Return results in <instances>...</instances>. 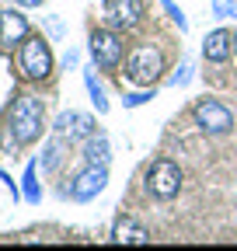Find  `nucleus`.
<instances>
[{"label":"nucleus","instance_id":"obj_1","mask_svg":"<svg viewBox=\"0 0 237 251\" xmlns=\"http://www.w3.org/2000/svg\"><path fill=\"white\" fill-rule=\"evenodd\" d=\"M11 136L14 143H35L42 136V101L32 94H18V101L11 105Z\"/></svg>","mask_w":237,"mask_h":251},{"label":"nucleus","instance_id":"obj_2","mask_svg":"<svg viewBox=\"0 0 237 251\" xmlns=\"http://www.w3.org/2000/svg\"><path fill=\"white\" fill-rule=\"evenodd\" d=\"M161 70H164V59H161V52L154 46H136L129 52V59H126V74L136 84H154L161 77Z\"/></svg>","mask_w":237,"mask_h":251},{"label":"nucleus","instance_id":"obj_3","mask_svg":"<svg viewBox=\"0 0 237 251\" xmlns=\"http://www.w3.org/2000/svg\"><path fill=\"white\" fill-rule=\"evenodd\" d=\"M18 63H21V74L28 80H46L49 70H52V52H49V46L42 39H24Z\"/></svg>","mask_w":237,"mask_h":251},{"label":"nucleus","instance_id":"obj_4","mask_svg":"<svg viewBox=\"0 0 237 251\" xmlns=\"http://www.w3.org/2000/svg\"><path fill=\"white\" fill-rule=\"evenodd\" d=\"M146 188H150V196H157V199H174L178 188H182V168L174 161H167V157L154 161V168L146 171Z\"/></svg>","mask_w":237,"mask_h":251},{"label":"nucleus","instance_id":"obj_5","mask_svg":"<svg viewBox=\"0 0 237 251\" xmlns=\"http://www.w3.org/2000/svg\"><path fill=\"white\" fill-rule=\"evenodd\" d=\"M87 49H91V59L101 70H115L118 59H122V42H118V35L108 31V28H95L91 39H87Z\"/></svg>","mask_w":237,"mask_h":251},{"label":"nucleus","instance_id":"obj_6","mask_svg":"<svg viewBox=\"0 0 237 251\" xmlns=\"http://www.w3.org/2000/svg\"><path fill=\"white\" fill-rule=\"evenodd\" d=\"M195 122H199V129H202V133L223 136V133H230L234 115H230V108L220 105V101H199V105H195Z\"/></svg>","mask_w":237,"mask_h":251},{"label":"nucleus","instance_id":"obj_7","mask_svg":"<svg viewBox=\"0 0 237 251\" xmlns=\"http://www.w3.org/2000/svg\"><path fill=\"white\" fill-rule=\"evenodd\" d=\"M105 185H108V168H105V164H87V171L73 181L70 196H73L77 202H87V199H95Z\"/></svg>","mask_w":237,"mask_h":251},{"label":"nucleus","instance_id":"obj_8","mask_svg":"<svg viewBox=\"0 0 237 251\" xmlns=\"http://www.w3.org/2000/svg\"><path fill=\"white\" fill-rule=\"evenodd\" d=\"M105 14L112 28H133L143 18V0H105Z\"/></svg>","mask_w":237,"mask_h":251},{"label":"nucleus","instance_id":"obj_9","mask_svg":"<svg viewBox=\"0 0 237 251\" xmlns=\"http://www.w3.org/2000/svg\"><path fill=\"white\" fill-rule=\"evenodd\" d=\"M56 133L63 140H73V136H95V119L84 115V112H63L56 119Z\"/></svg>","mask_w":237,"mask_h":251},{"label":"nucleus","instance_id":"obj_10","mask_svg":"<svg viewBox=\"0 0 237 251\" xmlns=\"http://www.w3.org/2000/svg\"><path fill=\"white\" fill-rule=\"evenodd\" d=\"M24 39H28V21H24V14H18V11H0V42L11 49V46H21Z\"/></svg>","mask_w":237,"mask_h":251},{"label":"nucleus","instance_id":"obj_11","mask_svg":"<svg viewBox=\"0 0 237 251\" xmlns=\"http://www.w3.org/2000/svg\"><path fill=\"white\" fill-rule=\"evenodd\" d=\"M230 31H223V28H216V31H210V35H206V42H202V56L210 59V63H223L227 56H230Z\"/></svg>","mask_w":237,"mask_h":251},{"label":"nucleus","instance_id":"obj_12","mask_svg":"<svg viewBox=\"0 0 237 251\" xmlns=\"http://www.w3.org/2000/svg\"><path fill=\"white\" fill-rule=\"evenodd\" d=\"M112 237H115L118 244H146V241H150V230H146V227H140L136 220L122 216V220H118V224H115Z\"/></svg>","mask_w":237,"mask_h":251},{"label":"nucleus","instance_id":"obj_13","mask_svg":"<svg viewBox=\"0 0 237 251\" xmlns=\"http://www.w3.org/2000/svg\"><path fill=\"white\" fill-rule=\"evenodd\" d=\"M108 140L101 136V133H95V136H87V147H84V161L87 164H108Z\"/></svg>","mask_w":237,"mask_h":251},{"label":"nucleus","instance_id":"obj_14","mask_svg":"<svg viewBox=\"0 0 237 251\" xmlns=\"http://www.w3.org/2000/svg\"><path fill=\"white\" fill-rule=\"evenodd\" d=\"M84 84H87V94H91L95 108L105 115V112H108V98H105V87H101V80L95 77V70H84Z\"/></svg>","mask_w":237,"mask_h":251},{"label":"nucleus","instance_id":"obj_15","mask_svg":"<svg viewBox=\"0 0 237 251\" xmlns=\"http://www.w3.org/2000/svg\"><path fill=\"white\" fill-rule=\"evenodd\" d=\"M21 181H24V199H28V202H39V199H42V188H39V181H35V164L24 168V178H21Z\"/></svg>","mask_w":237,"mask_h":251},{"label":"nucleus","instance_id":"obj_16","mask_svg":"<svg viewBox=\"0 0 237 251\" xmlns=\"http://www.w3.org/2000/svg\"><path fill=\"white\" fill-rule=\"evenodd\" d=\"M59 157H63V136L56 133V136L49 140V147H46V157H42V164H46V168L52 171V168L59 164Z\"/></svg>","mask_w":237,"mask_h":251},{"label":"nucleus","instance_id":"obj_17","mask_svg":"<svg viewBox=\"0 0 237 251\" xmlns=\"http://www.w3.org/2000/svg\"><path fill=\"white\" fill-rule=\"evenodd\" d=\"M216 18H237V0H213Z\"/></svg>","mask_w":237,"mask_h":251},{"label":"nucleus","instance_id":"obj_18","mask_svg":"<svg viewBox=\"0 0 237 251\" xmlns=\"http://www.w3.org/2000/svg\"><path fill=\"white\" fill-rule=\"evenodd\" d=\"M161 7H164V11L171 14V21H174L178 28H182V31L189 28V21H185V14H182V11H178V4H174V0H161Z\"/></svg>","mask_w":237,"mask_h":251},{"label":"nucleus","instance_id":"obj_19","mask_svg":"<svg viewBox=\"0 0 237 251\" xmlns=\"http://www.w3.org/2000/svg\"><path fill=\"white\" fill-rule=\"evenodd\" d=\"M150 98H154V91H136V94H126L122 105H126V108H140V105H146Z\"/></svg>","mask_w":237,"mask_h":251},{"label":"nucleus","instance_id":"obj_20","mask_svg":"<svg viewBox=\"0 0 237 251\" xmlns=\"http://www.w3.org/2000/svg\"><path fill=\"white\" fill-rule=\"evenodd\" d=\"M192 80V67H189V63H185V67H178V74L171 77V87H185Z\"/></svg>","mask_w":237,"mask_h":251},{"label":"nucleus","instance_id":"obj_21","mask_svg":"<svg viewBox=\"0 0 237 251\" xmlns=\"http://www.w3.org/2000/svg\"><path fill=\"white\" fill-rule=\"evenodd\" d=\"M18 4H21V7H39L42 0H18Z\"/></svg>","mask_w":237,"mask_h":251},{"label":"nucleus","instance_id":"obj_22","mask_svg":"<svg viewBox=\"0 0 237 251\" xmlns=\"http://www.w3.org/2000/svg\"><path fill=\"white\" fill-rule=\"evenodd\" d=\"M230 46H234V56H237V31H234V39H230Z\"/></svg>","mask_w":237,"mask_h":251}]
</instances>
